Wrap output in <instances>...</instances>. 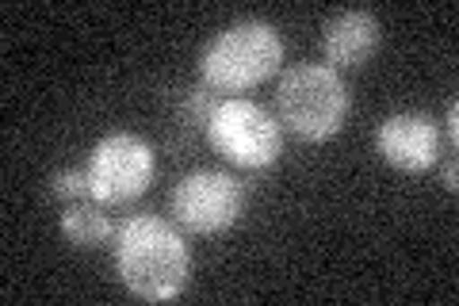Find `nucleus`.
<instances>
[{
    "instance_id": "1a4fd4ad",
    "label": "nucleus",
    "mask_w": 459,
    "mask_h": 306,
    "mask_svg": "<svg viewBox=\"0 0 459 306\" xmlns=\"http://www.w3.org/2000/svg\"><path fill=\"white\" fill-rule=\"evenodd\" d=\"M115 226L111 223V214H108V207L104 203H69L65 207V214H62V234H65V241H74V245H81V249H100L104 241H111L115 238Z\"/></svg>"
},
{
    "instance_id": "0eeeda50",
    "label": "nucleus",
    "mask_w": 459,
    "mask_h": 306,
    "mask_svg": "<svg viewBox=\"0 0 459 306\" xmlns=\"http://www.w3.org/2000/svg\"><path fill=\"white\" fill-rule=\"evenodd\" d=\"M440 123L425 111H394L376 130V145L386 165L402 172H425L440 157Z\"/></svg>"
},
{
    "instance_id": "f8f14e48",
    "label": "nucleus",
    "mask_w": 459,
    "mask_h": 306,
    "mask_svg": "<svg viewBox=\"0 0 459 306\" xmlns=\"http://www.w3.org/2000/svg\"><path fill=\"white\" fill-rule=\"evenodd\" d=\"M444 135H448L452 145L459 142V104H455V100L448 104V115H444Z\"/></svg>"
},
{
    "instance_id": "9d476101",
    "label": "nucleus",
    "mask_w": 459,
    "mask_h": 306,
    "mask_svg": "<svg viewBox=\"0 0 459 306\" xmlns=\"http://www.w3.org/2000/svg\"><path fill=\"white\" fill-rule=\"evenodd\" d=\"M214 104H219V100H214V92L207 89L204 81H195V84H177V89L169 92L172 115H177V123L188 127V130H207V119H211Z\"/></svg>"
},
{
    "instance_id": "f03ea898",
    "label": "nucleus",
    "mask_w": 459,
    "mask_h": 306,
    "mask_svg": "<svg viewBox=\"0 0 459 306\" xmlns=\"http://www.w3.org/2000/svg\"><path fill=\"white\" fill-rule=\"evenodd\" d=\"M283 66V39L264 20H241L199 54V81L211 92H249Z\"/></svg>"
},
{
    "instance_id": "f257e3e1",
    "label": "nucleus",
    "mask_w": 459,
    "mask_h": 306,
    "mask_svg": "<svg viewBox=\"0 0 459 306\" xmlns=\"http://www.w3.org/2000/svg\"><path fill=\"white\" fill-rule=\"evenodd\" d=\"M115 272L131 295L146 302H169L188 287V241L169 218L134 214L115 230Z\"/></svg>"
},
{
    "instance_id": "7ed1b4c3",
    "label": "nucleus",
    "mask_w": 459,
    "mask_h": 306,
    "mask_svg": "<svg viewBox=\"0 0 459 306\" xmlns=\"http://www.w3.org/2000/svg\"><path fill=\"white\" fill-rule=\"evenodd\" d=\"M349 84L322 62L291 66L280 77L276 111L280 123L303 142H329L349 119Z\"/></svg>"
},
{
    "instance_id": "ddd939ff",
    "label": "nucleus",
    "mask_w": 459,
    "mask_h": 306,
    "mask_svg": "<svg viewBox=\"0 0 459 306\" xmlns=\"http://www.w3.org/2000/svg\"><path fill=\"white\" fill-rule=\"evenodd\" d=\"M455 180H459V169H455V162H448V165H444V172H440V184L448 188V192H455V188H459Z\"/></svg>"
},
{
    "instance_id": "39448f33",
    "label": "nucleus",
    "mask_w": 459,
    "mask_h": 306,
    "mask_svg": "<svg viewBox=\"0 0 459 306\" xmlns=\"http://www.w3.org/2000/svg\"><path fill=\"white\" fill-rule=\"evenodd\" d=\"M89 192L104 207H126L134 203L153 180V150L146 138L131 130H115L100 138L89 157Z\"/></svg>"
},
{
    "instance_id": "20e7f679",
    "label": "nucleus",
    "mask_w": 459,
    "mask_h": 306,
    "mask_svg": "<svg viewBox=\"0 0 459 306\" xmlns=\"http://www.w3.org/2000/svg\"><path fill=\"white\" fill-rule=\"evenodd\" d=\"M207 138L238 169H268L283 150L280 123L261 104L241 96H226L214 104L207 119Z\"/></svg>"
},
{
    "instance_id": "423d86ee",
    "label": "nucleus",
    "mask_w": 459,
    "mask_h": 306,
    "mask_svg": "<svg viewBox=\"0 0 459 306\" xmlns=\"http://www.w3.org/2000/svg\"><path fill=\"white\" fill-rule=\"evenodd\" d=\"M172 218L188 230V234H222L241 218L246 207V180L230 177V172H214V169H199L188 172L177 188H172Z\"/></svg>"
},
{
    "instance_id": "6e6552de",
    "label": "nucleus",
    "mask_w": 459,
    "mask_h": 306,
    "mask_svg": "<svg viewBox=\"0 0 459 306\" xmlns=\"http://www.w3.org/2000/svg\"><path fill=\"white\" fill-rule=\"evenodd\" d=\"M379 35H383V27L371 12H360V8L337 12L322 31V50H325L329 69H337V73L341 69H360L368 57L376 54Z\"/></svg>"
},
{
    "instance_id": "9b49d317",
    "label": "nucleus",
    "mask_w": 459,
    "mask_h": 306,
    "mask_svg": "<svg viewBox=\"0 0 459 306\" xmlns=\"http://www.w3.org/2000/svg\"><path fill=\"white\" fill-rule=\"evenodd\" d=\"M47 188H50L54 199L65 203V207H69V203H81L84 196H92L89 192V172H84V169H62V172H54V177L47 180Z\"/></svg>"
}]
</instances>
